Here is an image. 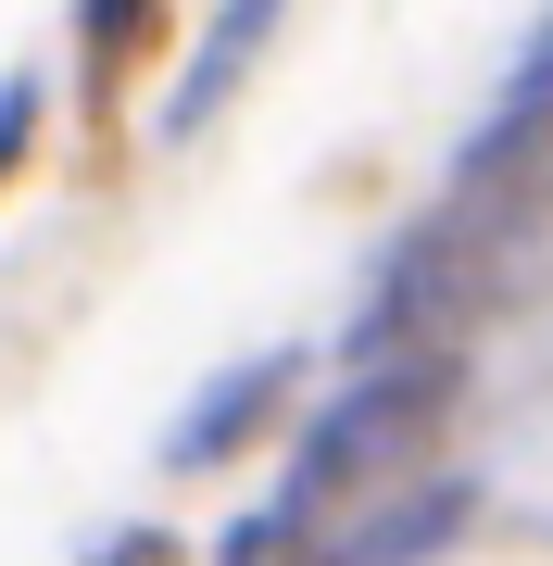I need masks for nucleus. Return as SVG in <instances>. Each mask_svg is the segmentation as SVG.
<instances>
[{
  "instance_id": "obj_1",
  "label": "nucleus",
  "mask_w": 553,
  "mask_h": 566,
  "mask_svg": "<svg viewBox=\"0 0 553 566\" xmlns=\"http://www.w3.org/2000/svg\"><path fill=\"white\" fill-rule=\"evenodd\" d=\"M466 340L453 353H403V365H365V378H315V403L289 416V465L277 491L328 528L340 504H365V491L415 479V465L453 453V416H466Z\"/></svg>"
},
{
  "instance_id": "obj_3",
  "label": "nucleus",
  "mask_w": 553,
  "mask_h": 566,
  "mask_svg": "<svg viewBox=\"0 0 553 566\" xmlns=\"http://www.w3.org/2000/svg\"><path fill=\"white\" fill-rule=\"evenodd\" d=\"M277 39H289V0H214V13H202V39H189V63H164V76H151L139 139H151V151L214 139V126L240 114V88L265 76V51H277Z\"/></svg>"
},
{
  "instance_id": "obj_6",
  "label": "nucleus",
  "mask_w": 553,
  "mask_h": 566,
  "mask_svg": "<svg viewBox=\"0 0 553 566\" xmlns=\"http://www.w3.org/2000/svg\"><path fill=\"white\" fill-rule=\"evenodd\" d=\"M76 566H202V542L164 516H114V528H88V554Z\"/></svg>"
},
{
  "instance_id": "obj_4",
  "label": "nucleus",
  "mask_w": 553,
  "mask_h": 566,
  "mask_svg": "<svg viewBox=\"0 0 553 566\" xmlns=\"http://www.w3.org/2000/svg\"><path fill=\"white\" fill-rule=\"evenodd\" d=\"M177 63V0H76V88L126 102Z\"/></svg>"
},
{
  "instance_id": "obj_2",
  "label": "nucleus",
  "mask_w": 553,
  "mask_h": 566,
  "mask_svg": "<svg viewBox=\"0 0 553 566\" xmlns=\"http://www.w3.org/2000/svg\"><path fill=\"white\" fill-rule=\"evenodd\" d=\"M315 378H328V365H315L302 340H265V353L214 365V378L164 416V441H151V479H177V491L240 479L252 453H277V441H289V416L315 403Z\"/></svg>"
},
{
  "instance_id": "obj_5",
  "label": "nucleus",
  "mask_w": 553,
  "mask_h": 566,
  "mask_svg": "<svg viewBox=\"0 0 553 566\" xmlns=\"http://www.w3.org/2000/svg\"><path fill=\"white\" fill-rule=\"evenodd\" d=\"M39 151H51V76L13 63V76H0V202L39 177Z\"/></svg>"
}]
</instances>
